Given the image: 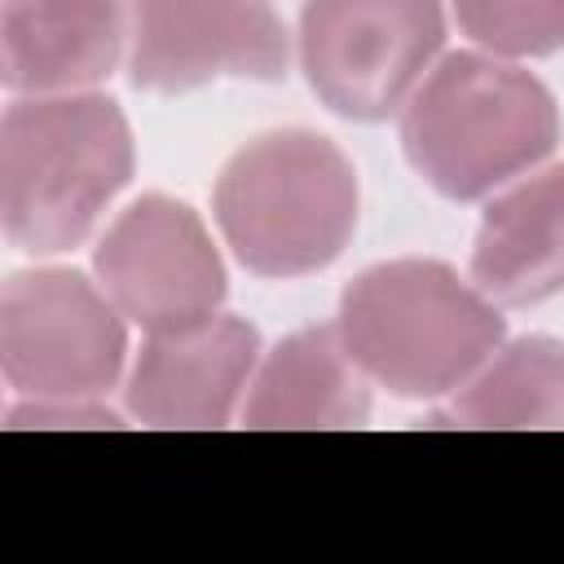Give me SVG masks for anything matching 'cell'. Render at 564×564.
I'll return each mask as SVG.
<instances>
[{"label": "cell", "mask_w": 564, "mask_h": 564, "mask_svg": "<svg viewBox=\"0 0 564 564\" xmlns=\"http://www.w3.org/2000/svg\"><path fill=\"white\" fill-rule=\"evenodd\" d=\"M132 132L101 93L22 97L0 119V220L26 256L79 247L132 176Z\"/></svg>", "instance_id": "6da1fadb"}, {"label": "cell", "mask_w": 564, "mask_h": 564, "mask_svg": "<svg viewBox=\"0 0 564 564\" xmlns=\"http://www.w3.org/2000/svg\"><path fill=\"white\" fill-rule=\"evenodd\" d=\"M335 330L361 375L392 397H454L498 348L502 313L441 260H388L339 295Z\"/></svg>", "instance_id": "7a4b0ae2"}, {"label": "cell", "mask_w": 564, "mask_h": 564, "mask_svg": "<svg viewBox=\"0 0 564 564\" xmlns=\"http://www.w3.org/2000/svg\"><path fill=\"white\" fill-rule=\"evenodd\" d=\"M560 141L555 97L494 53H449L401 106V150L445 198L471 203L538 167Z\"/></svg>", "instance_id": "3957f363"}, {"label": "cell", "mask_w": 564, "mask_h": 564, "mask_svg": "<svg viewBox=\"0 0 564 564\" xmlns=\"http://www.w3.org/2000/svg\"><path fill=\"white\" fill-rule=\"evenodd\" d=\"M212 207L242 269L304 278L348 247L357 229V172L330 137L278 128L225 163Z\"/></svg>", "instance_id": "277c9868"}, {"label": "cell", "mask_w": 564, "mask_h": 564, "mask_svg": "<svg viewBox=\"0 0 564 564\" xmlns=\"http://www.w3.org/2000/svg\"><path fill=\"white\" fill-rule=\"evenodd\" d=\"M445 44L441 0H304L300 70L344 119L379 123L410 101Z\"/></svg>", "instance_id": "5b68a950"}, {"label": "cell", "mask_w": 564, "mask_h": 564, "mask_svg": "<svg viewBox=\"0 0 564 564\" xmlns=\"http://www.w3.org/2000/svg\"><path fill=\"white\" fill-rule=\"evenodd\" d=\"M123 313L79 269H26L0 291V370L13 392L101 401L128 357Z\"/></svg>", "instance_id": "8992f818"}, {"label": "cell", "mask_w": 564, "mask_h": 564, "mask_svg": "<svg viewBox=\"0 0 564 564\" xmlns=\"http://www.w3.org/2000/svg\"><path fill=\"white\" fill-rule=\"evenodd\" d=\"M93 269L115 308L145 335H167L216 317L225 264L194 207L145 194L115 216L93 251Z\"/></svg>", "instance_id": "52a82bcc"}, {"label": "cell", "mask_w": 564, "mask_h": 564, "mask_svg": "<svg viewBox=\"0 0 564 564\" xmlns=\"http://www.w3.org/2000/svg\"><path fill=\"white\" fill-rule=\"evenodd\" d=\"M286 57V26L264 0H128V70L145 93L278 79Z\"/></svg>", "instance_id": "ba28073f"}, {"label": "cell", "mask_w": 564, "mask_h": 564, "mask_svg": "<svg viewBox=\"0 0 564 564\" xmlns=\"http://www.w3.org/2000/svg\"><path fill=\"white\" fill-rule=\"evenodd\" d=\"M260 335L238 317H207L150 335L123 379V405L145 427H225L247 397Z\"/></svg>", "instance_id": "9c48e42d"}, {"label": "cell", "mask_w": 564, "mask_h": 564, "mask_svg": "<svg viewBox=\"0 0 564 564\" xmlns=\"http://www.w3.org/2000/svg\"><path fill=\"white\" fill-rule=\"evenodd\" d=\"M128 44V0H4L0 79L13 93H84Z\"/></svg>", "instance_id": "30bf717a"}, {"label": "cell", "mask_w": 564, "mask_h": 564, "mask_svg": "<svg viewBox=\"0 0 564 564\" xmlns=\"http://www.w3.org/2000/svg\"><path fill=\"white\" fill-rule=\"evenodd\" d=\"M471 282L498 308L564 295V163L502 189L476 229Z\"/></svg>", "instance_id": "8fae6325"}, {"label": "cell", "mask_w": 564, "mask_h": 564, "mask_svg": "<svg viewBox=\"0 0 564 564\" xmlns=\"http://www.w3.org/2000/svg\"><path fill=\"white\" fill-rule=\"evenodd\" d=\"M370 379L348 357L335 326L286 335L251 375L242 397L247 427H361L370 414Z\"/></svg>", "instance_id": "7c38bea8"}, {"label": "cell", "mask_w": 564, "mask_h": 564, "mask_svg": "<svg viewBox=\"0 0 564 564\" xmlns=\"http://www.w3.org/2000/svg\"><path fill=\"white\" fill-rule=\"evenodd\" d=\"M432 427H564V344L551 335H524L498 348Z\"/></svg>", "instance_id": "4fadbf2b"}, {"label": "cell", "mask_w": 564, "mask_h": 564, "mask_svg": "<svg viewBox=\"0 0 564 564\" xmlns=\"http://www.w3.org/2000/svg\"><path fill=\"white\" fill-rule=\"evenodd\" d=\"M454 18L494 57H546L564 48V0H454Z\"/></svg>", "instance_id": "5bb4252c"}, {"label": "cell", "mask_w": 564, "mask_h": 564, "mask_svg": "<svg viewBox=\"0 0 564 564\" xmlns=\"http://www.w3.org/2000/svg\"><path fill=\"white\" fill-rule=\"evenodd\" d=\"M4 427H123V419L115 410H106L101 401H44V397H26L22 405L9 410V423Z\"/></svg>", "instance_id": "9a60e30c"}]
</instances>
